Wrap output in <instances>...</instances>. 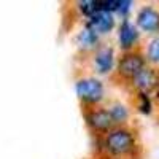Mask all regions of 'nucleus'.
Masks as SVG:
<instances>
[{"label": "nucleus", "mask_w": 159, "mask_h": 159, "mask_svg": "<svg viewBox=\"0 0 159 159\" xmlns=\"http://www.w3.org/2000/svg\"><path fill=\"white\" fill-rule=\"evenodd\" d=\"M159 83V78H157V73L151 69H143L137 76H134V84L143 91V92H147V91H151L156 88V84Z\"/></svg>", "instance_id": "nucleus-5"}, {"label": "nucleus", "mask_w": 159, "mask_h": 159, "mask_svg": "<svg viewBox=\"0 0 159 159\" xmlns=\"http://www.w3.org/2000/svg\"><path fill=\"white\" fill-rule=\"evenodd\" d=\"M139 38V34H137V29L132 25L129 21H124L123 25H121V30H119V43H121L123 48H130L134 46V43L137 42Z\"/></svg>", "instance_id": "nucleus-8"}, {"label": "nucleus", "mask_w": 159, "mask_h": 159, "mask_svg": "<svg viewBox=\"0 0 159 159\" xmlns=\"http://www.w3.org/2000/svg\"><path fill=\"white\" fill-rule=\"evenodd\" d=\"M89 25L96 34H105L108 32L111 27H113V18L110 13H105V11H99L96 13V15L91 16V21H89Z\"/></svg>", "instance_id": "nucleus-7"}, {"label": "nucleus", "mask_w": 159, "mask_h": 159, "mask_svg": "<svg viewBox=\"0 0 159 159\" xmlns=\"http://www.w3.org/2000/svg\"><path fill=\"white\" fill-rule=\"evenodd\" d=\"M134 145H135L134 135L124 129L113 130L107 137V148L113 154H126L134 150Z\"/></svg>", "instance_id": "nucleus-1"}, {"label": "nucleus", "mask_w": 159, "mask_h": 159, "mask_svg": "<svg viewBox=\"0 0 159 159\" xmlns=\"http://www.w3.org/2000/svg\"><path fill=\"white\" fill-rule=\"evenodd\" d=\"M78 42H80V45L84 46V48H92L96 45V42H97V34L92 29H84L81 34H80Z\"/></svg>", "instance_id": "nucleus-10"}, {"label": "nucleus", "mask_w": 159, "mask_h": 159, "mask_svg": "<svg viewBox=\"0 0 159 159\" xmlns=\"http://www.w3.org/2000/svg\"><path fill=\"white\" fill-rule=\"evenodd\" d=\"M148 57L153 62H159V38H154L148 46Z\"/></svg>", "instance_id": "nucleus-12"}, {"label": "nucleus", "mask_w": 159, "mask_h": 159, "mask_svg": "<svg viewBox=\"0 0 159 159\" xmlns=\"http://www.w3.org/2000/svg\"><path fill=\"white\" fill-rule=\"evenodd\" d=\"M143 65H145V61L140 54H127L119 62V73L124 76L134 78L145 69Z\"/></svg>", "instance_id": "nucleus-3"}, {"label": "nucleus", "mask_w": 159, "mask_h": 159, "mask_svg": "<svg viewBox=\"0 0 159 159\" xmlns=\"http://www.w3.org/2000/svg\"><path fill=\"white\" fill-rule=\"evenodd\" d=\"M137 22L140 25V29H143L145 32H156L159 30V13L154 8L147 7L140 10L137 16Z\"/></svg>", "instance_id": "nucleus-4"}, {"label": "nucleus", "mask_w": 159, "mask_h": 159, "mask_svg": "<svg viewBox=\"0 0 159 159\" xmlns=\"http://www.w3.org/2000/svg\"><path fill=\"white\" fill-rule=\"evenodd\" d=\"M96 65H97L99 72L107 73L113 65V51L108 49V48L100 49L97 52V56H96Z\"/></svg>", "instance_id": "nucleus-9"}, {"label": "nucleus", "mask_w": 159, "mask_h": 159, "mask_svg": "<svg viewBox=\"0 0 159 159\" xmlns=\"http://www.w3.org/2000/svg\"><path fill=\"white\" fill-rule=\"evenodd\" d=\"M110 113H111V116H113V119H115V123L124 121L126 116H127V110L123 107V105H115V107L110 110Z\"/></svg>", "instance_id": "nucleus-11"}, {"label": "nucleus", "mask_w": 159, "mask_h": 159, "mask_svg": "<svg viewBox=\"0 0 159 159\" xmlns=\"http://www.w3.org/2000/svg\"><path fill=\"white\" fill-rule=\"evenodd\" d=\"M76 94L84 102H99L103 96V86L94 78H84L76 83Z\"/></svg>", "instance_id": "nucleus-2"}, {"label": "nucleus", "mask_w": 159, "mask_h": 159, "mask_svg": "<svg viewBox=\"0 0 159 159\" xmlns=\"http://www.w3.org/2000/svg\"><path fill=\"white\" fill-rule=\"evenodd\" d=\"M88 123L97 129V130H107L111 127V124L115 123V119L111 116L110 111H105V110H100V111H92L86 116Z\"/></svg>", "instance_id": "nucleus-6"}]
</instances>
